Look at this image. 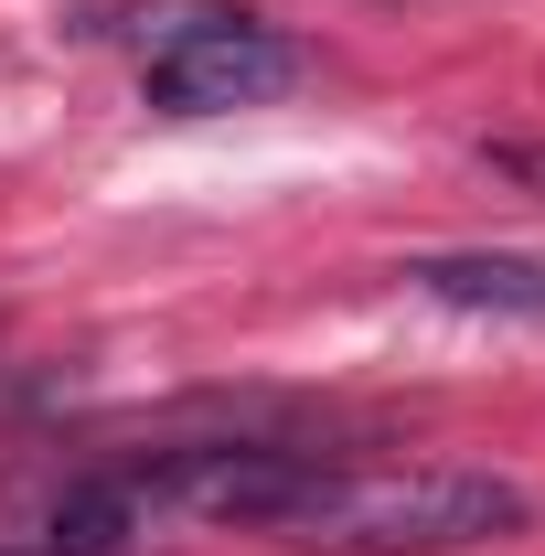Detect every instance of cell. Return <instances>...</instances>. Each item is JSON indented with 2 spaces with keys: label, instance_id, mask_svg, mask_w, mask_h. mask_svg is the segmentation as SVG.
Here are the masks:
<instances>
[{
  "label": "cell",
  "instance_id": "1",
  "mask_svg": "<svg viewBox=\"0 0 545 556\" xmlns=\"http://www.w3.org/2000/svg\"><path fill=\"white\" fill-rule=\"evenodd\" d=\"M535 503L503 471H460V460H417V471H321L300 503L310 546H364V556H428V546H492L514 535Z\"/></svg>",
  "mask_w": 545,
  "mask_h": 556
},
{
  "label": "cell",
  "instance_id": "2",
  "mask_svg": "<svg viewBox=\"0 0 545 556\" xmlns=\"http://www.w3.org/2000/svg\"><path fill=\"white\" fill-rule=\"evenodd\" d=\"M300 86V43L246 22V11H161L150 43V108L172 118H225V108H268Z\"/></svg>",
  "mask_w": 545,
  "mask_h": 556
},
{
  "label": "cell",
  "instance_id": "3",
  "mask_svg": "<svg viewBox=\"0 0 545 556\" xmlns=\"http://www.w3.org/2000/svg\"><path fill=\"white\" fill-rule=\"evenodd\" d=\"M310 482H321V460H300V450H257V439L172 450V460L139 471L150 514H204V525H300Z\"/></svg>",
  "mask_w": 545,
  "mask_h": 556
},
{
  "label": "cell",
  "instance_id": "4",
  "mask_svg": "<svg viewBox=\"0 0 545 556\" xmlns=\"http://www.w3.org/2000/svg\"><path fill=\"white\" fill-rule=\"evenodd\" d=\"M417 289L481 311V321H545V257H503V247H460V257H417Z\"/></svg>",
  "mask_w": 545,
  "mask_h": 556
},
{
  "label": "cell",
  "instance_id": "5",
  "mask_svg": "<svg viewBox=\"0 0 545 556\" xmlns=\"http://www.w3.org/2000/svg\"><path fill=\"white\" fill-rule=\"evenodd\" d=\"M0 556H33V546H0Z\"/></svg>",
  "mask_w": 545,
  "mask_h": 556
}]
</instances>
